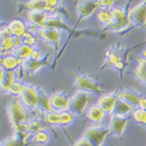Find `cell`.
<instances>
[{"mask_svg": "<svg viewBox=\"0 0 146 146\" xmlns=\"http://www.w3.org/2000/svg\"><path fill=\"white\" fill-rule=\"evenodd\" d=\"M140 45L135 47H124L120 42L116 43L110 46L105 51V60L100 66V70L112 68L118 72L121 79H124V73L125 68L129 64L128 56L132 49L137 48Z\"/></svg>", "mask_w": 146, "mask_h": 146, "instance_id": "cell-1", "label": "cell"}, {"mask_svg": "<svg viewBox=\"0 0 146 146\" xmlns=\"http://www.w3.org/2000/svg\"><path fill=\"white\" fill-rule=\"evenodd\" d=\"M65 71L68 76H72L74 79V88L77 91L99 96L100 97L105 94L103 84L100 82L95 76L85 72L76 74L69 69H65Z\"/></svg>", "mask_w": 146, "mask_h": 146, "instance_id": "cell-2", "label": "cell"}, {"mask_svg": "<svg viewBox=\"0 0 146 146\" xmlns=\"http://www.w3.org/2000/svg\"><path fill=\"white\" fill-rule=\"evenodd\" d=\"M18 6V11L21 13L23 10H40L54 13H60L68 19L70 15L62 6V1L58 0H36V1H27V2H14Z\"/></svg>", "mask_w": 146, "mask_h": 146, "instance_id": "cell-3", "label": "cell"}, {"mask_svg": "<svg viewBox=\"0 0 146 146\" xmlns=\"http://www.w3.org/2000/svg\"><path fill=\"white\" fill-rule=\"evenodd\" d=\"M131 2H127L124 8H111L110 11L111 13L113 18L112 24L108 27L104 28L103 30L106 31H123L127 26L131 24L128 14H129V4Z\"/></svg>", "mask_w": 146, "mask_h": 146, "instance_id": "cell-4", "label": "cell"}, {"mask_svg": "<svg viewBox=\"0 0 146 146\" xmlns=\"http://www.w3.org/2000/svg\"><path fill=\"white\" fill-rule=\"evenodd\" d=\"M89 100L90 94L81 91H76V93L69 98L67 110L72 115L82 117L87 107Z\"/></svg>", "mask_w": 146, "mask_h": 146, "instance_id": "cell-5", "label": "cell"}, {"mask_svg": "<svg viewBox=\"0 0 146 146\" xmlns=\"http://www.w3.org/2000/svg\"><path fill=\"white\" fill-rule=\"evenodd\" d=\"M1 44H0V52L1 57L10 55L22 44V38L12 36L6 31L4 27L1 28Z\"/></svg>", "mask_w": 146, "mask_h": 146, "instance_id": "cell-6", "label": "cell"}, {"mask_svg": "<svg viewBox=\"0 0 146 146\" xmlns=\"http://www.w3.org/2000/svg\"><path fill=\"white\" fill-rule=\"evenodd\" d=\"M36 35L46 44L51 46L56 51L59 50V44L61 40V30L53 27H33Z\"/></svg>", "mask_w": 146, "mask_h": 146, "instance_id": "cell-7", "label": "cell"}, {"mask_svg": "<svg viewBox=\"0 0 146 146\" xmlns=\"http://www.w3.org/2000/svg\"><path fill=\"white\" fill-rule=\"evenodd\" d=\"M6 113L11 123L13 130L26 122V114L22 106L17 100H11L6 106Z\"/></svg>", "mask_w": 146, "mask_h": 146, "instance_id": "cell-8", "label": "cell"}, {"mask_svg": "<svg viewBox=\"0 0 146 146\" xmlns=\"http://www.w3.org/2000/svg\"><path fill=\"white\" fill-rule=\"evenodd\" d=\"M109 135L108 127L104 126L90 127L86 130L82 137L86 138L92 146H101Z\"/></svg>", "mask_w": 146, "mask_h": 146, "instance_id": "cell-9", "label": "cell"}, {"mask_svg": "<svg viewBox=\"0 0 146 146\" xmlns=\"http://www.w3.org/2000/svg\"><path fill=\"white\" fill-rule=\"evenodd\" d=\"M23 105L31 111H36L37 104L36 86L28 83H24L22 92L20 95Z\"/></svg>", "mask_w": 146, "mask_h": 146, "instance_id": "cell-10", "label": "cell"}, {"mask_svg": "<svg viewBox=\"0 0 146 146\" xmlns=\"http://www.w3.org/2000/svg\"><path fill=\"white\" fill-rule=\"evenodd\" d=\"M128 19L134 27L146 30V1L141 2L130 10Z\"/></svg>", "mask_w": 146, "mask_h": 146, "instance_id": "cell-11", "label": "cell"}, {"mask_svg": "<svg viewBox=\"0 0 146 146\" xmlns=\"http://www.w3.org/2000/svg\"><path fill=\"white\" fill-rule=\"evenodd\" d=\"M51 56V54L48 52L41 56L39 59H31L29 58L23 62L21 68H22L23 73L27 74V76H33L39 70L40 68L49 65V58Z\"/></svg>", "mask_w": 146, "mask_h": 146, "instance_id": "cell-12", "label": "cell"}, {"mask_svg": "<svg viewBox=\"0 0 146 146\" xmlns=\"http://www.w3.org/2000/svg\"><path fill=\"white\" fill-rule=\"evenodd\" d=\"M131 117V115L127 116V117L111 115L109 126H108V129H109L108 136H116L121 138L124 134L127 123L130 120Z\"/></svg>", "mask_w": 146, "mask_h": 146, "instance_id": "cell-13", "label": "cell"}, {"mask_svg": "<svg viewBox=\"0 0 146 146\" xmlns=\"http://www.w3.org/2000/svg\"><path fill=\"white\" fill-rule=\"evenodd\" d=\"M68 94L65 91L54 92L50 97V106L52 111L61 113L68 110Z\"/></svg>", "mask_w": 146, "mask_h": 146, "instance_id": "cell-14", "label": "cell"}, {"mask_svg": "<svg viewBox=\"0 0 146 146\" xmlns=\"http://www.w3.org/2000/svg\"><path fill=\"white\" fill-rule=\"evenodd\" d=\"M116 91L118 98L129 104L135 110L138 108L139 103L141 100L143 98V96L138 90H132V89H124V90H118Z\"/></svg>", "mask_w": 146, "mask_h": 146, "instance_id": "cell-15", "label": "cell"}, {"mask_svg": "<svg viewBox=\"0 0 146 146\" xmlns=\"http://www.w3.org/2000/svg\"><path fill=\"white\" fill-rule=\"evenodd\" d=\"M76 13L78 16V21L76 26L78 25L80 20L89 17L100 7L99 1H77L76 2Z\"/></svg>", "mask_w": 146, "mask_h": 146, "instance_id": "cell-16", "label": "cell"}, {"mask_svg": "<svg viewBox=\"0 0 146 146\" xmlns=\"http://www.w3.org/2000/svg\"><path fill=\"white\" fill-rule=\"evenodd\" d=\"M41 27H53V28H58L59 30H64L68 31L70 36L73 34V29L65 23L62 19V15L60 13H54L50 14L47 17V19L44 20Z\"/></svg>", "mask_w": 146, "mask_h": 146, "instance_id": "cell-17", "label": "cell"}, {"mask_svg": "<svg viewBox=\"0 0 146 146\" xmlns=\"http://www.w3.org/2000/svg\"><path fill=\"white\" fill-rule=\"evenodd\" d=\"M118 100L117 91H113L112 93H105L100 96L97 100V105L103 109L105 113H111L112 110L115 105L116 102Z\"/></svg>", "mask_w": 146, "mask_h": 146, "instance_id": "cell-18", "label": "cell"}, {"mask_svg": "<svg viewBox=\"0 0 146 146\" xmlns=\"http://www.w3.org/2000/svg\"><path fill=\"white\" fill-rule=\"evenodd\" d=\"M4 27L8 32V34L20 38H22L28 30L26 27L25 23L20 19H14L11 20L7 25L4 26Z\"/></svg>", "mask_w": 146, "mask_h": 146, "instance_id": "cell-19", "label": "cell"}, {"mask_svg": "<svg viewBox=\"0 0 146 146\" xmlns=\"http://www.w3.org/2000/svg\"><path fill=\"white\" fill-rule=\"evenodd\" d=\"M17 78L15 77L14 71H8L0 68V86L2 92L5 93H9L10 88L14 83Z\"/></svg>", "mask_w": 146, "mask_h": 146, "instance_id": "cell-20", "label": "cell"}, {"mask_svg": "<svg viewBox=\"0 0 146 146\" xmlns=\"http://www.w3.org/2000/svg\"><path fill=\"white\" fill-rule=\"evenodd\" d=\"M36 95H37V104H36V109L40 112L46 114L49 112H51L52 110L50 106V98L48 97L47 93L40 87L36 86Z\"/></svg>", "mask_w": 146, "mask_h": 146, "instance_id": "cell-21", "label": "cell"}, {"mask_svg": "<svg viewBox=\"0 0 146 146\" xmlns=\"http://www.w3.org/2000/svg\"><path fill=\"white\" fill-rule=\"evenodd\" d=\"M27 18L30 23L35 28L41 27L44 20L50 14L45 11L40 10H31L27 12Z\"/></svg>", "mask_w": 146, "mask_h": 146, "instance_id": "cell-22", "label": "cell"}, {"mask_svg": "<svg viewBox=\"0 0 146 146\" xmlns=\"http://www.w3.org/2000/svg\"><path fill=\"white\" fill-rule=\"evenodd\" d=\"M134 110L135 109L131 107L129 104H127L124 100L118 98L110 114L119 116V117H127V116L131 115Z\"/></svg>", "mask_w": 146, "mask_h": 146, "instance_id": "cell-23", "label": "cell"}, {"mask_svg": "<svg viewBox=\"0 0 146 146\" xmlns=\"http://www.w3.org/2000/svg\"><path fill=\"white\" fill-rule=\"evenodd\" d=\"M1 67L8 71H15L21 67L23 62L13 54L1 57Z\"/></svg>", "mask_w": 146, "mask_h": 146, "instance_id": "cell-24", "label": "cell"}, {"mask_svg": "<svg viewBox=\"0 0 146 146\" xmlns=\"http://www.w3.org/2000/svg\"><path fill=\"white\" fill-rule=\"evenodd\" d=\"M105 112L98 105L90 106L86 112V116L89 121L94 124H99L104 117Z\"/></svg>", "mask_w": 146, "mask_h": 146, "instance_id": "cell-25", "label": "cell"}, {"mask_svg": "<svg viewBox=\"0 0 146 146\" xmlns=\"http://www.w3.org/2000/svg\"><path fill=\"white\" fill-rule=\"evenodd\" d=\"M138 62V67L134 72V76L141 83L146 86V61L144 59L135 58Z\"/></svg>", "mask_w": 146, "mask_h": 146, "instance_id": "cell-26", "label": "cell"}, {"mask_svg": "<svg viewBox=\"0 0 146 146\" xmlns=\"http://www.w3.org/2000/svg\"><path fill=\"white\" fill-rule=\"evenodd\" d=\"M34 50V48L30 45L22 44L20 47L17 48V49L13 54L17 57V58L20 59V61L23 62L31 58Z\"/></svg>", "mask_w": 146, "mask_h": 146, "instance_id": "cell-27", "label": "cell"}, {"mask_svg": "<svg viewBox=\"0 0 146 146\" xmlns=\"http://www.w3.org/2000/svg\"><path fill=\"white\" fill-rule=\"evenodd\" d=\"M30 143L27 142V138L18 135H13L1 142V146H28Z\"/></svg>", "mask_w": 146, "mask_h": 146, "instance_id": "cell-28", "label": "cell"}, {"mask_svg": "<svg viewBox=\"0 0 146 146\" xmlns=\"http://www.w3.org/2000/svg\"><path fill=\"white\" fill-rule=\"evenodd\" d=\"M96 18L104 28L108 27L112 24L113 18L110 9H101L96 13Z\"/></svg>", "mask_w": 146, "mask_h": 146, "instance_id": "cell-29", "label": "cell"}, {"mask_svg": "<svg viewBox=\"0 0 146 146\" xmlns=\"http://www.w3.org/2000/svg\"><path fill=\"white\" fill-rule=\"evenodd\" d=\"M49 138H50L49 133L45 129H43L33 135L31 142L36 145H45L46 143H48Z\"/></svg>", "mask_w": 146, "mask_h": 146, "instance_id": "cell-30", "label": "cell"}, {"mask_svg": "<svg viewBox=\"0 0 146 146\" xmlns=\"http://www.w3.org/2000/svg\"><path fill=\"white\" fill-rule=\"evenodd\" d=\"M131 117L133 120L144 127H146V112L141 110L140 108L135 109L131 113Z\"/></svg>", "mask_w": 146, "mask_h": 146, "instance_id": "cell-31", "label": "cell"}, {"mask_svg": "<svg viewBox=\"0 0 146 146\" xmlns=\"http://www.w3.org/2000/svg\"><path fill=\"white\" fill-rule=\"evenodd\" d=\"M73 115L69 111L65 110L59 113V126L65 127L72 122Z\"/></svg>", "mask_w": 146, "mask_h": 146, "instance_id": "cell-32", "label": "cell"}, {"mask_svg": "<svg viewBox=\"0 0 146 146\" xmlns=\"http://www.w3.org/2000/svg\"><path fill=\"white\" fill-rule=\"evenodd\" d=\"M44 119L47 124L50 125L59 126V113L51 111L44 115Z\"/></svg>", "mask_w": 146, "mask_h": 146, "instance_id": "cell-33", "label": "cell"}, {"mask_svg": "<svg viewBox=\"0 0 146 146\" xmlns=\"http://www.w3.org/2000/svg\"><path fill=\"white\" fill-rule=\"evenodd\" d=\"M23 85H24V83H23L20 80L17 79L15 80L14 83L13 84V86L10 88V90H9V93L12 96H20L21 92H22Z\"/></svg>", "mask_w": 146, "mask_h": 146, "instance_id": "cell-34", "label": "cell"}, {"mask_svg": "<svg viewBox=\"0 0 146 146\" xmlns=\"http://www.w3.org/2000/svg\"><path fill=\"white\" fill-rule=\"evenodd\" d=\"M72 146H92V145L89 142L86 138L82 137L79 140H76L72 143Z\"/></svg>", "mask_w": 146, "mask_h": 146, "instance_id": "cell-35", "label": "cell"}, {"mask_svg": "<svg viewBox=\"0 0 146 146\" xmlns=\"http://www.w3.org/2000/svg\"><path fill=\"white\" fill-rule=\"evenodd\" d=\"M113 3V1H99V5L100 7L103 8V9H108Z\"/></svg>", "mask_w": 146, "mask_h": 146, "instance_id": "cell-36", "label": "cell"}, {"mask_svg": "<svg viewBox=\"0 0 146 146\" xmlns=\"http://www.w3.org/2000/svg\"><path fill=\"white\" fill-rule=\"evenodd\" d=\"M138 108H140L141 110H142L145 112H146V98L143 97V98L141 100Z\"/></svg>", "mask_w": 146, "mask_h": 146, "instance_id": "cell-37", "label": "cell"}, {"mask_svg": "<svg viewBox=\"0 0 146 146\" xmlns=\"http://www.w3.org/2000/svg\"><path fill=\"white\" fill-rule=\"evenodd\" d=\"M141 58L144 59L146 61V48H144L143 50L141 52Z\"/></svg>", "mask_w": 146, "mask_h": 146, "instance_id": "cell-38", "label": "cell"}]
</instances>
